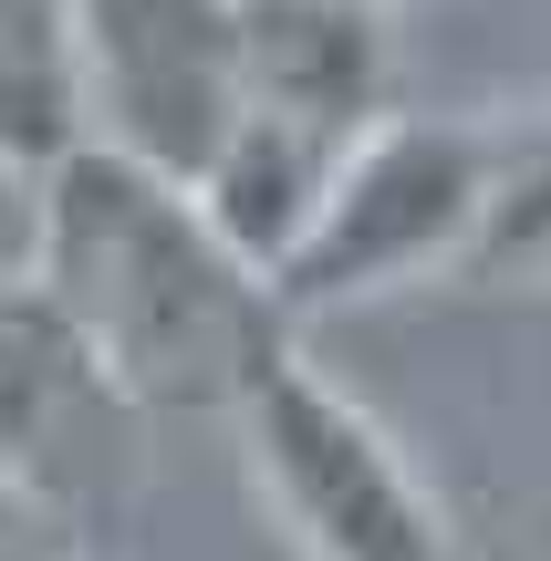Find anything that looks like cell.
Masks as SVG:
<instances>
[{
	"mask_svg": "<svg viewBox=\"0 0 551 561\" xmlns=\"http://www.w3.org/2000/svg\"><path fill=\"white\" fill-rule=\"evenodd\" d=\"M32 187V280L136 416L240 405L291 354L271 280L198 219L187 178L83 136Z\"/></svg>",
	"mask_w": 551,
	"mask_h": 561,
	"instance_id": "1",
	"label": "cell"
},
{
	"mask_svg": "<svg viewBox=\"0 0 551 561\" xmlns=\"http://www.w3.org/2000/svg\"><path fill=\"white\" fill-rule=\"evenodd\" d=\"M490 178H500V125H479V115H375V125H354L302 250L271 271L282 322L302 333V322L344 312V301H375V291H406L427 271L458 280V261L479 240V208H490Z\"/></svg>",
	"mask_w": 551,
	"mask_h": 561,
	"instance_id": "2",
	"label": "cell"
},
{
	"mask_svg": "<svg viewBox=\"0 0 551 561\" xmlns=\"http://www.w3.org/2000/svg\"><path fill=\"white\" fill-rule=\"evenodd\" d=\"M229 416H240L250 479L282 510V530H291L302 561H448V520H437L427 479H416L386 426L333 375H312L302 354H282Z\"/></svg>",
	"mask_w": 551,
	"mask_h": 561,
	"instance_id": "3",
	"label": "cell"
},
{
	"mask_svg": "<svg viewBox=\"0 0 551 561\" xmlns=\"http://www.w3.org/2000/svg\"><path fill=\"white\" fill-rule=\"evenodd\" d=\"M83 42V104L94 146L198 178L219 125L240 115V53H229V0H73Z\"/></svg>",
	"mask_w": 551,
	"mask_h": 561,
	"instance_id": "4",
	"label": "cell"
},
{
	"mask_svg": "<svg viewBox=\"0 0 551 561\" xmlns=\"http://www.w3.org/2000/svg\"><path fill=\"white\" fill-rule=\"evenodd\" d=\"M136 405L104 385L83 333L42 301V280H0V479L73 510L83 489L125 479Z\"/></svg>",
	"mask_w": 551,
	"mask_h": 561,
	"instance_id": "5",
	"label": "cell"
},
{
	"mask_svg": "<svg viewBox=\"0 0 551 561\" xmlns=\"http://www.w3.org/2000/svg\"><path fill=\"white\" fill-rule=\"evenodd\" d=\"M229 53H240V104L302 125L386 115V0H229Z\"/></svg>",
	"mask_w": 551,
	"mask_h": 561,
	"instance_id": "6",
	"label": "cell"
},
{
	"mask_svg": "<svg viewBox=\"0 0 551 561\" xmlns=\"http://www.w3.org/2000/svg\"><path fill=\"white\" fill-rule=\"evenodd\" d=\"M344 146H354V136H333V125H302V115H261V104H240V115L219 125V146L198 157L187 198H198V219L271 280L291 250H302V229H312V208H323L333 157H344Z\"/></svg>",
	"mask_w": 551,
	"mask_h": 561,
	"instance_id": "7",
	"label": "cell"
},
{
	"mask_svg": "<svg viewBox=\"0 0 551 561\" xmlns=\"http://www.w3.org/2000/svg\"><path fill=\"white\" fill-rule=\"evenodd\" d=\"M83 136H94V104H83L73 0H0V167L42 178Z\"/></svg>",
	"mask_w": 551,
	"mask_h": 561,
	"instance_id": "8",
	"label": "cell"
},
{
	"mask_svg": "<svg viewBox=\"0 0 551 561\" xmlns=\"http://www.w3.org/2000/svg\"><path fill=\"white\" fill-rule=\"evenodd\" d=\"M551 271V115H510L500 125V178L479 208V240L458 280H541Z\"/></svg>",
	"mask_w": 551,
	"mask_h": 561,
	"instance_id": "9",
	"label": "cell"
},
{
	"mask_svg": "<svg viewBox=\"0 0 551 561\" xmlns=\"http://www.w3.org/2000/svg\"><path fill=\"white\" fill-rule=\"evenodd\" d=\"M0 561H83V530H73V510H53L42 489L0 479Z\"/></svg>",
	"mask_w": 551,
	"mask_h": 561,
	"instance_id": "10",
	"label": "cell"
}]
</instances>
